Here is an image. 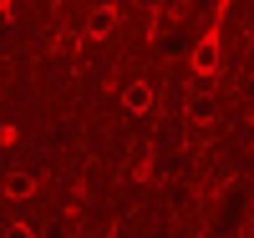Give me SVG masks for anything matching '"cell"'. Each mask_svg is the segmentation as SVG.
<instances>
[{
	"instance_id": "cell-1",
	"label": "cell",
	"mask_w": 254,
	"mask_h": 238,
	"mask_svg": "<svg viewBox=\"0 0 254 238\" xmlns=\"http://www.w3.org/2000/svg\"><path fill=\"white\" fill-rule=\"evenodd\" d=\"M183 106H188V117H214V92H208V81H193V86H188Z\"/></svg>"
},
{
	"instance_id": "cell-3",
	"label": "cell",
	"mask_w": 254,
	"mask_h": 238,
	"mask_svg": "<svg viewBox=\"0 0 254 238\" xmlns=\"http://www.w3.org/2000/svg\"><path fill=\"white\" fill-rule=\"evenodd\" d=\"M112 26H117V5H97L92 20H87V36H107Z\"/></svg>"
},
{
	"instance_id": "cell-2",
	"label": "cell",
	"mask_w": 254,
	"mask_h": 238,
	"mask_svg": "<svg viewBox=\"0 0 254 238\" xmlns=\"http://www.w3.org/2000/svg\"><path fill=\"white\" fill-rule=\"evenodd\" d=\"M5 198H10V203L36 198V178H31V172H10V178H5Z\"/></svg>"
},
{
	"instance_id": "cell-5",
	"label": "cell",
	"mask_w": 254,
	"mask_h": 238,
	"mask_svg": "<svg viewBox=\"0 0 254 238\" xmlns=\"http://www.w3.org/2000/svg\"><path fill=\"white\" fill-rule=\"evenodd\" d=\"M5 238H36V228H26V223H10V228H5Z\"/></svg>"
},
{
	"instance_id": "cell-4",
	"label": "cell",
	"mask_w": 254,
	"mask_h": 238,
	"mask_svg": "<svg viewBox=\"0 0 254 238\" xmlns=\"http://www.w3.org/2000/svg\"><path fill=\"white\" fill-rule=\"evenodd\" d=\"M122 101H127V112H147V106H153V92H147L142 81H132V86L122 92Z\"/></svg>"
}]
</instances>
